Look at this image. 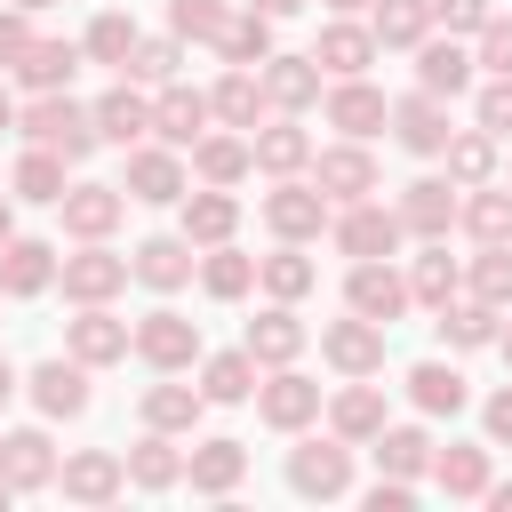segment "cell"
I'll list each match as a JSON object with an SVG mask.
<instances>
[{"instance_id":"1","label":"cell","mask_w":512,"mask_h":512,"mask_svg":"<svg viewBox=\"0 0 512 512\" xmlns=\"http://www.w3.org/2000/svg\"><path fill=\"white\" fill-rule=\"evenodd\" d=\"M296 488L304 496H336L344 488V448H304L296 456Z\"/></svg>"},{"instance_id":"2","label":"cell","mask_w":512,"mask_h":512,"mask_svg":"<svg viewBox=\"0 0 512 512\" xmlns=\"http://www.w3.org/2000/svg\"><path fill=\"white\" fill-rule=\"evenodd\" d=\"M32 128H40L48 144H64V152H80V144H88V128H80V112H72V104H40V112H32Z\"/></svg>"},{"instance_id":"3","label":"cell","mask_w":512,"mask_h":512,"mask_svg":"<svg viewBox=\"0 0 512 512\" xmlns=\"http://www.w3.org/2000/svg\"><path fill=\"white\" fill-rule=\"evenodd\" d=\"M144 352H152V360H184V352H192V328H184L176 312H152V328H144Z\"/></svg>"},{"instance_id":"4","label":"cell","mask_w":512,"mask_h":512,"mask_svg":"<svg viewBox=\"0 0 512 512\" xmlns=\"http://www.w3.org/2000/svg\"><path fill=\"white\" fill-rule=\"evenodd\" d=\"M8 480H16V488H32V480H48V440H40V432H24V440H8Z\"/></svg>"},{"instance_id":"5","label":"cell","mask_w":512,"mask_h":512,"mask_svg":"<svg viewBox=\"0 0 512 512\" xmlns=\"http://www.w3.org/2000/svg\"><path fill=\"white\" fill-rule=\"evenodd\" d=\"M88 392H80V368H40V408H56V416H72Z\"/></svg>"},{"instance_id":"6","label":"cell","mask_w":512,"mask_h":512,"mask_svg":"<svg viewBox=\"0 0 512 512\" xmlns=\"http://www.w3.org/2000/svg\"><path fill=\"white\" fill-rule=\"evenodd\" d=\"M416 400H424V408H464L456 368H416Z\"/></svg>"},{"instance_id":"7","label":"cell","mask_w":512,"mask_h":512,"mask_svg":"<svg viewBox=\"0 0 512 512\" xmlns=\"http://www.w3.org/2000/svg\"><path fill=\"white\" fill-rule=\"evenodd\" d=\"M88 48H96V56H112V64H128V48H136V32H128V16H96V32H88Z\"/></svg>"},{"instance_id":"8","label":"cell","mask_w":512,"mask_h":512,"mask_svg":"<svg viewBox=\"0 0 512 512\" xmlns=\"http://www.w3.org/2000/svg\"><path fill=\"white\" fill-rule=\"evenodd\" d=\"M352 304H360V312H392V304H400V280H392V272H360V280H352Z\"/></svg>"},{"instance_id":"9","label":"cell","mask_w":512,"mask_h":512,"mask_svg":"<svg viewBox=\"0 0 512 512\" xmlns=\"http://www.w3.org/2000/svg\"><path fill=\"white\" fill-rule=\"evenodd\" d=\"M96 120H104V136H120V144H128V136L144 128V104H136V96H104V112H96Z\"/></svg>"},{"instance_id":"10","label":"cell","mask_w":512,"mask_h":512,"mask_svg":"<svg viewBox=\"0 0 512 512\" xmlns=\"http://www.w3.org/2000/svg\"><path fill=\"white\" fill-rule=\"evenodd\" d=\"M336 120H344V128H376V120H384V104H376L368 88H344V96H336Z\"/></svg>"},{"instance_id":"11","label":"cell","mask_w":512,"mask_h":512,"mask_svg":"<svg viewBox=\"0 0 512 512\" xmlns=\"http://www.w3.org/2000/svg\"><path fill=\"white\" fill-rule=\"evenodd\" d=\"M48 280V248H8V288H40Z\"/></svg>"},{"instance_id":"12","label":"cell","mask_w":512,"mask_h":512,"mask_svg":"<svg viewBox=\"0 0 512 512\" xmlns=\"http://www.w3.org/2000/svg\"><path fill=\"white\" fill-rule=\"evenodd\" d=\"M440 480H448V488H480V480H488L480 448H456V456H440Z\"/></svg>"},{"instance_id":"13","label":"cell","mask_w":512,"mask_h":512,"mask_svg":"<svg viewBox=\"0 0 512 512\" xmlns=\"http://www.w3.org/2000/svg\"><path fill=\"white\" fill-rule=\"evenodd\" d=\"M424 88H464V56L456 48H432L424 56Z\"/></svg>"},{"instance_id":"14","label":"cell","mask_w":512,"mask_h":512,"mask_svg":"<svg viewBox=\"0 0 512 512\" xmlns=\"http://www.w3.org/2000/svg\"><path fill=\"white\" fill-rule=\"evenodd\" d=\"M160 128H168V136L184 144V136L200 128V96H168V104H160Z\"/></svg>"},{"instance_id":"15","label":"cell","mask_w":512,"mask_h":512,"mask_svg":"<svg viewBox=\"0 0 512 512\" xmlns=\"http://www.w3.org/2000/svg\"><path fill=\"white\" fill-rule=\"evenodd\" d=\"M400 136H408L416 152H432V144H440L448 128H440V112H432V104H408V128H400Z\"/></svg>"},{"instance_id":"16","label":"cell","mask_w":512,"mask_h":512,"mask_svg":"<svg viewBox=\"0 0 512 512\" xmlns=\"http://www.w3.org/2000/svg\"><path fill=\"white\" fill-rule=\"evenodd\" d=\"M144 280H160V288H168V280H184V248L152 240V248H144Z\"/></svg>"},{"instance_id":"17","label":"cell","mask_w":512,"mask_h":512,"mask_svg":"<svg viewBox=\"0 0 512 512\" xmlns=\"http://www.w3.org/2000/svg\"><path fill=\"white\" fill-rule=\"evenodd\" d=\"M264 408H272V424H296V416L312 408V384H296V376H288V384H280V392H272Z\"/></svg>"},{"instance_id":"18","label":"cell","mask_w":512,"mask_h":512,"mask_svg":"<svg viewBox=\"0 0 512 512\" xmlns=\"http://www.w3.org/2000/svg\"><path fill=\"white\" fill-rule=\"evenodd\" d=\"M416 32H424V8L416 0H392L384 8V40H416Z\"/></svg>"},{"instance_id":"19","label":"cell","mask_w":512,"mask_h":512,"mask_svg":"<svg viewBox=\"0 0 512 512\" xmlns=\"http://www.w3.org/2000/svg\"><path fill=\"white\" fill-rule=\"evenodd\" d=\"M24 72H32L40 88H56V80L72 72V48H32V64H24Z\"/></svg>"},{"instance_id":"20","label":"cell","mask_w":512,"mask_h":512,"mask_svg":"<svg viewBox=\"0 0 512 512\" xmlns=\"http://www.w3.org/2000/svg\"><path fill=\"white\" fill-rule=\"evenodd\" d=\"M248 344H256V352H296V320H288V312H272V320L248 336Z\"/></svg>"},{"instance_id":"21","label":"cell","mask_w":512,"mask_h":512,"mask_svg":"<svg viewBox=\"0 0 512 512\" xmlns=\"http://www.w3.org/2000/svg\"><path fill=\"white\" fill-rule=\"evenodd\" d=\"M336 360H344V368H368V360H376V336H368V328H336Z\"/></svg>"},{"instance_id":"22","label":"cell","mask_w":512,"mask_h":512,"mask_svg":"<svg viewBox=\"0 0 512 512\" xmlns=\"http://www.w3.org/2000/svg\"><path fill=\"white\" fill-rule=\"evenodd\" d=\"M208 392H216V400H240V392H248V360H216V368H208Z\"/></svg>"},{"instance_id":"23","label":"cell","mask_w":512,"mask_h":512,"mask_svg":"<svg viewBox=\"0 0 512 512\" xmlns=\"http://www.w3.org/2000/svg\"><path fill=\"white\" fill-rule=\"evenodd\" d=\"M232 472H240V448H232V440H216V448L200 456V480H208V488H224Z\"/></svg>"},{"instance_id":"24","label":"cell","mask_w":512,"mask_h":512,"mask_svg":"<svg viewBox=\"0 0 512 512\" xmlns=\"http://www.w3.org/2000/svg\"><path fill=\"white\" fill-rule=\"evenodd\" d=\"M136 184H144V200H168L176 192V168L168 160H136Z\"/></svg>"},{"instance_id":"25","label":"cell","mask_w":512,"mask_h":512,"mask_svg":"<svg viewBox=\"0 0 512 512\" xmlns=\"http://www.w3.org/2000/svg\"><path fill=\"white\" fill-rule=\"evenodd\" d=\"M344 240H352L360 256H376V248L392 240V224H376V216H352V224H344Z\"/></svg>"},{"instance_id":"26","label":"cell","mask_w":512,"mask_h":512,"mask_svg":"<svg viewBox=\"0 0 512 512\" xmlns=\"http://www.w3.org/2000/svg\"><path fill=\"white\" fill-rule=\"evenodd\" d=\"M80 352H88V360L120 352V328H112V320H80Z\"/></svg>"},{"instance_id":"27","label":"cell","mask_w":512,"mask_h":512,"mask_svg":"<svg viewBox=\"0 0 512 512\" xmlns=\"http://www.w3.org/2000/svg\"><path fill=\"white\" fill-rule=\"evenodd\" d=\"M360 56H368V40H360V32H328V64H336V72H352Z\"/></svg>"},{"instance_id":"28","label":"cell","mask_w":512,"mask_h":512,"mask_svg":"<svg viewBox=\"0 0 512 512\" xmlns=\"http://www.w3.org/2000/svg\"><path fill=\"white\" fill-rule=\"evenodd\" d=\"M272 216H280V232H312V216H320V208L288 192V200H272Z\"/></svg>"},{"instance_id":"29","label":"cell","mask_w":512,"mask_h":512,"mask_svg":"<svg viewBox=\"0 0 512 512\" xmlns=\"http://www.w3.org/2000/svg\"><path fill=\"white\" fill-rule=\"evenodd\" d=\"M384 464H392V472H416V464H424V440H416V432L384 440Z\"/></svg>"},{"instance_id":"30","label":"cell","mask_w":512,"mask_h":512,"mask_svg":"<svg viewBox=\"0 0 512 512\" xmlns=\"http://www.w3.org/2000/svg\"><path fill=\"white\" fill-rule=\"evenodd\" d=\"M72 488H80V496H104V488H112V464H104V456L72 464Z\"/></svg>"},{"instance_id":"31","label":"cell","mask_w":512,"mask_h":512,"mask_svg":"<svg viewBox=\"0 0 512 512\" xmlns=\"http://www.w3.org/2000/svg\"><path fill=\"white\" fill-rule=\"evenodd\" d=\"M216 104H224L232 120H256V88H248V80H224V96H216Z\"/></svg>"},{"instance_id":"32","label":"cell","mask_w":512,"mask_h":512,"mask_svg":"<svg viewBox=\"0 0 512 512\" xmlns=\"http://www.w3.org/2000/svg\"><path fill=\"white\" fill-rule=\"evenodd\" d=\"M24 192L32 200H56V160H24Z\"/></svg>"},{"instance_id":"33","label":"cell","mask_w":512,"mask_h":512,"mask_svg":"<svg viewBox=\"0 0 512 512\" xmlns=\"http://www.w3.org/2000/svg\"><path fill=\"white\" fill-rule=\"evenodd\" d=\"M408 216H416V224H440V216H448V200H440V184H416V200H408Z\"/></svg>"},{"instance_id":"34","label":"cell","mask_w":512,"mask_h":512,"mask_svg":"<svg viewBox=\"0 0 512 512\" xmlns=\"http://www.w3.org/2000/svg\"><path fill=\"white\" fill-rule=\"evenodd\" d=\"M168 472H176V456H168V448H160V440H152V448H144V456H136V480H152V488H160V480H168Z\"/></svg>"},{"instance_id":"35","label":"cell","mask_w":512,"mask_h":512,"mask_svg":"<svg viewBox=\"0 0 512 512\" xmlns=\"http://www.w3.org/2000/svg\"><path fill=\"white\" fill-rule=\"evenodd\" d=\"M72 216H80V232H104V224H112V200H104V192H88Z\"/></svg>"},{"instance_id":"36","label":"cell","mask_w":512,"mask_h":512,"mask_svg":"<svg viewBox=\"0 0 512 512\" xmlns=\"http://www.w3.org/2000/svg\"><path fill=\"white\" fill-rule=\"evenodd\" d=\"M240 280H248V264H240V256H224V264H208V288H224V296H232Z\"/></svg>"},{"instance_id":"37","label":"cell","mask_w":512,"mask_h":512,"mask_svg":"<svg viewBox=\"0 0 512 512\" xmlns=\"http://www.w3.org/2000/svg\"><path fill=\"white\" fill-rule=\"evenodd\" d=\"M152 416H160V424H184L192 400H184V392H152Z\"/></svg>"},{"instance_id":"38","label":"cell","mask_w":512,"mask_h":512,"mask_svg":"<svg viewBox=\"0 0 512 512\" xmlns=\"http://www.w3.org/2000/svg\"><path fill=\"white\" fill-rule=\"evenodd\" d=\"M192 224H200V232H224V224H232V208H224V200H200V208H192Z\"/></svg>"},{"instance_id":"39","label":"cell","mask_w":512,"mask_h":512,"mask_svg":"<svg viewBox=\"0 0 512 512\" xmlns=\"http://www.w3.org/2000/svg\"><path fill=\"white\" fill-rule=\"evenodd\" d=\"M472 224H480V232H504V224H512V208H504V200H480V208H472Z\"/></svg>"},{"instance_id":"40","label":"cell","mask_w":512,"mask_h":512,"mask_svg":"<svg viewBox=\"0 0 512 512\" xmlns=\"http://www.w3.org/2000/svg\"><path fill=\"white\" fill-rule=\"evenodd\" d=\"M176 24H184V32H208V24H216V8H208V0H184V8H176Z\"/></svg>"},{"instance_id":"41","label":"cell","mask_w":512,"mask_h":512,"mask_svg":"<svg viewBox=\"0 0 512 512\" xmlns=\"http://www.w3.org/2000/svg\"><path fill=\"white\" fill-rule=\"evenodd\" d=\"M440 16H448V24H480V16H488V0H440Z\"/></svg>"},{"instance_id":"42","label":"cell","mask_w":512,"mask_h":512,"mask_svg":"<svg viewBox=\"0 0 512 512\" xmlns=\"http://www.w3.org/2000/svg\"><path fill=\"white\" fill-rule=\"evenodd\" d=\"M488 64H496V72H512V24H496V32H488Z\"/></svg>"},{"instance_id":"43","label":"cell","mask_w":512,"mask_h":512,"mask_svg":"<svg viewBox=\"0 0 512 512\" xmlns=\"http://www.w3.org/2000/svg\"><path fill=\"white\" fill-rule=\"evenodd\" d=\"M272 88H280V96H288V104H296V96H312V72H296V64H288V72H280V80H272Z\"/></svg>"},{"instance_id":"44","label":"cell","mask_w":512,"mask_h":512,"mask_svg":"<svg viewBox=\"0 0 512 512\" xmlns=\"http://www.w3.org/2000/svg\"><path fill=\"white\" fill-rule=\"evenodd\" d=\"M448 336H456V344H472V336H488V320H480V312H456V320H448Z\"/></svg>"},{"instance_id":"45","label":"cell","mask_w":512,"mask_h":512,"mask_svg":"<svg viewBox=\"0 0 512 512\" xmlns=\"http://www.w3.org/2000/svg\"><path fill=\"white\" fill-rule=\"evenodd\" d=\"M344 424H352V432H368V424H376V400H368V392H360V400H344Z\"/></svg>"},{"instance_id":"46","label":"cell","mask_w":512,"mask_h":512,"mask_svg":"<svg viewBox=\"0 0 512 512\" xmlns=\"http://www.w3.org/2000/svg\"><path fill=\"white\" fill-rule=\"evenodd\" d=\"M480 112H488V128H512V88H496V96H488Z\"/></svg>"},{"instance_id":"47","label":"cell","mask_w":512,"mask_h":512,"mask_svg":"<svg viewBox=\"0 0 512 512\" xmlns=\"http://www.w3.org/2000/svg\"><path fill=\"white\" fill-rule=\"evenodd\" d=\"M480 288H488V296H504V288H512V264H504V256H496V264H488V272H480Z\"/></svg>"},{"instance_id":"48","label":"cell","mask_w":512,"mask_h":512,"mask_svg":"<svg viewBox=\"0 0 512 512\" xmlns=\"http://www.w3.org/2000/svg\"><path fill=\"white\" fill-rule=\"evenodd\" d=\"M488 424H496V432H504V440H512V392H504V400H496V408H488Z\"/></svg>"},{"instance_id":"49","label":"cell","mask_w":512,"mask_h":512,"mask_svg":"<svg viewBox=\"0 0 512 512\" xmlns=\"http://www.w3.org/2000/svg\"><path fill=\"white\" fill-rule=\"evenodd\" d=\"M264 8H296V0H264Z\"/></svg>"},{"instance_id":"50","label":"cell","mask_w":512,"mask_h":512,"mask_svg":"<svg viewBox=\"0 0 512 512\" xmlns=\"http://www.w3.org/2000/svg\"><path fill=\"white\" fill-rule=\"evenodd\" d=\"M0 400H8V368H0Z\"/></svg>"},{"instance_id":"51","label":"cell","mask_w":512,"mask_h":512,"mask_svg":"<svg viewBox=\"0 0 512 512\" xmlns=\"http://www.w3.org/2000/svg\"><path fill=\"white\" fill-rule=\"evenodd\" d=\"M24 8H48V0H24Z\"/></svg>"},{"instance_id":"52","label":"cell","mask_w":512,"mask_h":512,"mask_svg":"<svg viewBox=\"0 0 512 512\" xmlns=\"http://www.w3.org/2000/svg\"><path fill=\"white\" fill-rule=\"evenodd\" d=\"M0 232H8V208H0Z\"/></svg>"},{"instance_id":"53","label":"cell","mask_w":512,"mask_h":512,"mask_svg":"<svg viewBox=\"0 0 512 512\" xmlns=\"http://www.w3.org/2000/svg\"><path fill=\"white\" fill-rule=\"evenodd\" d=\"M0 112H8V104H0Z\"/></svg>"}]
</instances>
